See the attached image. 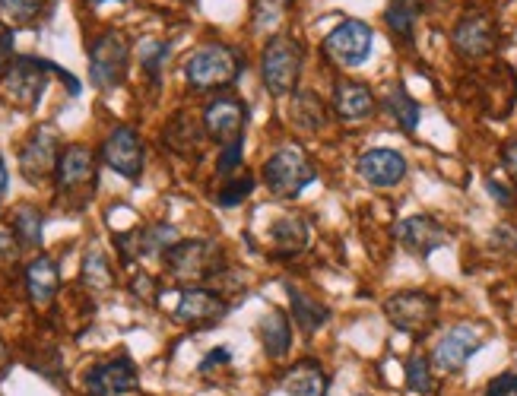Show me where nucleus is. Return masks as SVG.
<instances>
[{"label":"nucleus","mask_w":517,"mask_h":396,"mask_svg":"<svg viewBox=\"0 0 517 396\" xmlns=\"http://www.w3.org/2000/svg\"><path fill=\"white\" fill-rule=\"evenodd\" d=\"M372 45H375V32L362 20H346L324 39V54L337 67H359L372 58Z\"/></svg>","instance_id":"6"},{"label":"nucleus","mask_w":517,"mask_h":396,"mask_svg":"<svg viewBox=\"0 0 517 396\" xmlns=\"http://www.w3.org/2000/svg\"><path fill=\"white\" fill-rule=\"evenodd\" d=\"M13 29L7 23H0V77H7V70L13 67Z\"/></svg>","instance_id":"35"},{"label":"nucleus","mask_w":517,"mask_h":396,"mask_svg":"<svg viewBox=\"0 0 517 396\" xmlns=\"http://www.w3.org/2000/svg\"><path fill=\"white\" fill-rule=\"evenodd\" d=\"M318 172L315 165L308 162V156L299 146H283L264 162V184L270 187L273 197L280 200H292L299 197L308 184H315Z\"/></svg>","instance_id":"4"},{"label":"nucleus","mask_w":517,"mask_h":396,"mask_svg":"<svg viewBox=\"0 0 517 396\" xmlns=\"http://www.w3.org/2000/svg\"><path fill=\"white\" fill-rule=\"evenodd\" d=\"M261 339H264V349L270 358H283L289 352V343H292V324L289 317L273 308L264 320H261Z\"/></svg>","instance_id":"24"},{"label":"nucleus","mask_w":517,"mask_h":396,"mask_svg":"<svg viewBox=\"0 0 517 396\" xmlns=\"http://www.w3.org/2000/svg\"><path fill=\"white\" fill-rule=\"evenodd\" d=\"M242 156H245V140L238 143H229L219 149V162H216V172L223 178H235L238 172H242Z\"/></svg>","instance_id":"34"},{"label":"nucleus","mask_w":517,"mask_h":396,"mask_svg":"<svg viewBox=\"0 0 517 396\" xmlns=\"http://www.w3.org/2000/svg\"><path fill=\"white\" fill-rule=\"evenodd\" d=\"M7 181H10L7 165H4V159H0V197H4V191H7Z\"/></svg>","instance_id":"43"},{"label":"nucleus","mask_w":517,"mask_h":396,"mask_svg":"<svg viewBox=\"0 0 517 396\" xmlns=\"http://www.w3.org/2000/svg\"><path fill=\"white\" fill-rule=\"evenodd\" d=\"M292 118L299 121L305 130H318L324 124V105L315 99V92H302L292 105Z\"/></svg>","instance_id":"30"},{"label":"nucleus","mask_w":517,"mask_h":396,"mask_svg":"<svg viewBox=\"0 0 517 396\" xmlns=\"http://www.w3.org/2000/svg\"><path fill=\"white\" fill-rule=\"evenodd\" d=\"M45 0H0V23L7 26H29L39 20Z\"/></svg>","instance_id":"28"},{"label":"nucleus","mask_w":517,"mask_h":396,"mask_svg":"<svg viewBox=\"0 0 517 396\" xmlns=\"http://www.w3.org/2000/svg\"><path fill=\"white\" fill-rule=\"evenodd\" d=\"M137 295H143V298H153V279L146 276V273H137L134 276V286H131Z\"/></svg>","instance_id":"41"},{"label":"nucleus","mask_w":517,"mask_h":396,"mask_svg":"<svg viewBox=\"0 0 517 396\" xmlns=\"http://www.w3.org/2000/svg\"><path fill=\"white\" fill-rule=\"evenodd\" d=\"M226 181H229V184L216 194V203H219V206H226V210H232V206H238V203H242V200L254 191V178H251L248 172L235 175V178H226Z\"/></svg>","instance_id":"32"},{"label":"nucleus","mask_w":517,"mask_h":396,"mask_svg":"<svg viewBox=\"0 0 517 396\" xmlns=\"http://www.w3.org/2000/svg\"><path fill=\"white\" fill-rule=\"evenodd\" d=\"M359 175L372 187H397L406 178V159L397 149H368L359 156Z\"/></svg>","instance_id":"18"},{"label":"nucleus","mask_w":517,"mask_h":396,"mask_svg":"<svg viewBox=\"0 0 517 396\" xmlns=\"http://www.w3.org/2000/svg\"><path fill=\"white\" fill-rule=\"evenodd\" d=\"M384 20H387V26H391V32L397 35V39L410 42L416 20H419V0H391L387 10H384Z\"/></svg>","instance_id":"26"},{"label":"nucleus","mask_w":517,"mask_h":396,"mask_svg":"<svg viewBox=\"0 0 517 396\" xmlns=\"http://www.w3.org/2000/svg\"><path fill=\"white\" fill-rule=\"evenodd\" d=\"M226 314H229V301L219 292L200 289V286L184 289L178 298V308H175V320H181V324H188V327H213Z\"/></svg>","instance_id":"12"},{"label":"nucleus","mask_w":517,"mask_h":396,"mask_svg":"<svg viewBox=\"0 0 517 396\" xmlns=\"http://www.w3.org/2000/svg\"><path fill=\"white\" fill-rule=\"evenodd\" d=\"M454 48L460 58L467 61H479L486 58V54L495 51L498 45V29H495V20L489 13H467L464 20L454 26Z\"/></svg>","instance_id":"11"},{"label":"nucleus","mask_w":517,"mask_h":396,"mask_svg":"<svg viewBox=\"0 0 517 396\" xmlns=\"http://www.w3.org/2000/svg\"><path fill=\"white\" fill-rule=\"evenodd\" d=\"M165 58H169V45H165V42H146L140 48V64H143L146 77H150L153 83H159V73H162Z\"/></svg>","instance_id":"33"},{"label":"nucleus","mask_w":517,"mask_h":396,"mask_svg":"<svg viewBox=\"0 0 517 396\" xmlns=\"http://www.w3.org/2000/svg\"><path fill=\"white\" fill-rule=\"evenodd\" d=\"M232 362V352L226 349V346H219L216 352H210L207 358H203V362H200V374H207L213 365H229Z\"/></svg>","instance_id":"38"},{"label":"nucleus","mask_w":517,"mask_h":396,"mask_svg":"<svg viewBox=\"0 0 517 396\" xmlns=\"http://www.w3.org/2000/svg\"><path fill=\"white\" fill-rule=\"evenodd\" d=\"M92 7H99V4H124V0H89Z\"/></svg>","instance_id":"44"},{"label":"nucleus","mask_w":517,"mask_h":396,"mask_svg":"<svg viewBox=\"0 0 517 396\" xmlns=\"http://www.w3.org/2000/svg\"><path fill=\"white\" fill-rule=\"evenodd\" d=\"M394 235H397V241L403 244L406 251H413L419 257H429L432 251H438L441 244L448 241L445 225L435 222L432 216H410V219H403V222H397Z\"/></svg>","instance_id":"17"},{"label":"nucleus","mask_w":517,"mask_h":396,"mask_svg":"<svg viewBox=\"0 0 517 396\" xmlns=\"http://www.w3.org/2000/svg\"><path fill=\"white\" fill-rule=\"evenodd\" d=\"M406 387L413 393H432L435 390V377H432V365L426 355H413L406 362Z\"/></svg>","instance_id":"31"},{"label":"nucleus","mask_w":517,"mask_h":396,"mask_svg":"<svg viewBox=\"0 0 517 396\" xmlns=\"http://www.w3.org/2000/svg\"><path fill=\"white\" fill-rule=\"evenodd\" d=\"M54 178H58L61 194H77L86 187H96V156H92L89 146H67L58 168H54Z\"/></svg>","instance_id":"16"},{"label":"nucleus","mask_w":517,"mask_h":396,"mask_svg":"<svg viewBox=\"0 0 517 396\" xmlns=\"http://www.w3.org/2000/svg\"><path fill=\"white\" fill-rule=\"evenodd\" d=\"M486 191L495 197V203H502V206H511V203H514V194L508 191L505 184H498L495 178H489V181H486Z\"/></svg>","instance_id":"40"},{"label":"nucleus","mask_w":517,"mask_h":396,"mask_svg":"<svg viewBox=\"0 0 517 396\" xmlns=\"http://www.w3.org/2000/svg\"><path fill=\"white\" fill-rule=\"evenodd\" d=\"M127 61H131V48L121 32L108 29L96 42L89 45V80L99 89H115L124 83Z\"/></svg>","instance_id":"5"},{"label":"nucleus","mask_w":517,"mask_h":396,"mask_svg":"<svg viewBox=\"0 0 517 396\" xmlns=\"http://www.w3.org/2000/svg\"><path fill=\"white\" fill-rule=\"evenodd\" d=\"M83 282L89 289H108L115 282V276H112V267H108V257L99 251V248H92L89 254H86V260H83Z\"/></svg>","instance_id":"29"},{"label":"nucleus","mask_w":517,"mask_h":396,"mask_svg":"<svg viewBox=\"0 0 517 396\" xmlns=\"http://www.w3.org/2000/svg\"><path fill=\"white\" fill-rule=\"evenodd\" d=\"M334 111L343 121H365L375 111L372 89L356 80H340L334 86Z\"/></svg>","instance_id":"19"},{"label":"nucleus","mask_w":517,"mask_h":396,"mask_svg":"<svg viewBox=\"0 0 517 396\" xmlns=\"http://www.w3.org/2000/svg\"><path fill=\"white\" fill-rule=\"evenodd\" d=\"M384 314L400 333H426L438 317V301L429 292H397L384 301Z\"/></svg>","instance_id":"8"},{"label":"nucleus","mask_w":517,"mask_h":396,"mask_svg":"<svg viewBox=\"0 0 517 396\" xmlns=\"http://www.w3.org/2000/svg\"><path fill=\"white\" fill-rule=\"evenodd\" d=\"M61 286V273H58V263H54L48 254H39L29 267H26V289L29 298L35 305H48V301L58 295Z\"/></svg>","instance_id":"21"},{"label":"nucleus","mask_w":517,"mask_h":396,"mask_svg":"<svg viewBox=\"0 0 517 396\" xmlns=\"http://www.w3.org/2000/svg\"><path fill=\"white\" fill-rule=\"evenodd\" d=\"M242 77V54L229 45H203L184 64V80L197 92L232 86Z\"/></svg>","instance_id":"1"},{"label":"nucleus","mask_w":517,"mask_h":396,"mask_svg":"<svg viewBox=\"0 0 517 396\" xmlns=\"http://www.w3.org/2000/svg\"><path fill=\"white\" fill-rule=\"evenodd\" d=\"M48 73H61V67L51 64V61L29 58V54H23V58L13 61V67L7 70V77H4L7 96H10L16 105L32 108L35 102L42 99L45 83H48Z\"/></svg>","instance_id":"7"},{"label":"nucleus","mask_w":517,"mask_h":396,"mask_svg":"<svg viewBox=\"0 0 517 396\" xmlns=\"http://www.w3.org/2000/svg\"><path fill=\"white\" fill-rule=\"evenodd\" d=\"M58 159L61 153H58V134H54V127H35V134L29 137V143L20 153V168L26 181L32 184L45 181L54 168H58Z\"/></svg>","instance_id":"15"},{"label":"nucleus","mask_w":517,"mask_h":396,"mask_svg":"<svg viewBox=\"0 0 517 396\" xmlns=\"http://www.w3.org/2000/svg\"><path fill=\"white\" fill-rule=\"evenodd\" d=\"M479 346H483V333H479L476 327H470V324H457L438 339V346L432 352V362H435L438 371H445V374L460 371L476 355Z\"/></svg>","instance_id":"14"},{"label":"nucleus","mask_w":517,"mask_h":396,"mask_svg":"<svg viewBox=\"0 0 517 396\" xmlns=\"http://www.w3.org/2000/svg\"><path fill=\"white\" fill-rule=\"evenodd\" d=\"M384 108L391 111V118L406 130V134H413L416 124H419V105H416V99L410 96V92H406L403 86H394L384 96Z\"/></svg>","instance_id":"27"},{"label":"nucleus","mask_w":517,"mask_h":396,"mask_svg":"<svg viewBox=\"0 0 517 396\" xmlns=\"http://www.w3.org/2000/svg\"><path fill=\"white\" fill-rule=\"evenodd\" d=\"M4 362H7V349H4V339H0V368H4Z\"/></svg>","instance_id":"45"},{"label":"nucleus","mask_w":517,"mask_h":396,"mask_svg":"<svg viewBox=\"0 0 517 396\" xmlns=\"http://www.w3.org/2000/svg\"><path fill=\"white\" fill-rule=\"evenodd\" d=\"M137 387H140L137 365L127 355L89 368V374H86V393L89 396H124V393H134Z\"/></svg>","instance_id":"13"},{"label":"nucleus","mask_w":517,"mask_h":396,"mask_svg":"<svg viewBox=\"0 0 517 396\" xmlns=\"http://www.w3.org/2000/svg\"><path fill=\"white\" fill-rule=\"evenodd\" d=\"M20 251V241H16L13 229H0V263H7Z\"/></svg>","instance_id":"37"},{"label":"nucleus","mask_w":517,"mask_h":396,"mask_svg":"<svg viewBox=\"0 0 517 396\" xmlns=\"http://www.w3.org/2000/svg\"><path fill=\"white\" fill-rule=\"evenodd\" d=\"M330 387V377L327 371L305 358V362H295L286 374H283V390L289 396H327Z\"/></svg>","instance_id":"20"},{"label":"nucleus","mask_w":517,"mask_h":396,"mask_svg":"<svg viewBox=\"0 0 517 396\" xmlns=\"http://www.w3.org/2000/svg\"><path fill=\"white\" fill-rule=\"evenodd\" d=\"M165 270L181 282H207L223 270V248L216 241L197 238V241H175L169 251L162 254Z\"/></svg>","instance_id":"3"},{"label":"nucleus","mask_w":517,"mask_h":396,"mask_svg":"<svg viewBox=\"0 0 517 396\" xmlns=\"http://www.w3.org/2000/svg\"><path fill=\"white\" fill-rule=\"evenodd\" d=\"M305 67V48L292 35H273L261 54V77L273 96H289L299 86Z\"/></svg>","instance_id":"2"},{"label":"nucleus","mask_w":517,"mask_h":396,"mask_svg":"<svg viewBox=\"0 0 517 396\" xmlns=\"http://www.w3.org/2000/svg\"><path fill=\"white\" fill-rule=\"evenodd\" d=\"M270 241L276 248V257H295L302 254L308 244V225L295 216H286L270 225Z\"/></svg>","instance_id":"22"},{"label":"nucleus","mask_w":517,"mask_h":396,"mask_svg":"<svg viewBox=\"0 0 517 396\" xmlns=\"http://www.w3.org/2000/svg\"><path fill=\"white\" fill-rule=\"evenodd\" d=\"M10 229H13L16 241H20L23 248H39V244H42V229H45V216L35 210V206L23 203V206H16V210H13Z\"/></svg>","instance_id":"25"},{"label":"nucleus","mask_w":517,"mask_h":396,"mask_svg":"<svg viewBox=\"0 0 517 396\" xmlns=\"http://www.w3.org/2000/svg\"><path fill=\"white\" fill-rule=\"evenodd\" d=\"M492 241H495V244H505V248H514V251H517V229H508V225H505V229H498V232L492 235Z\"/></svg>","instance_id":"42"},{"label":"nucleus","mask_w":517,"mask_h":396,"mask_svg":"<svg viewBox=\"0 0 517 396\" xmlns=\"http://www.w3.org/2000/svg\"><path fill=\"white\" fill-rule=\"evenodd\" d=\"M486 396H517V374H498L486 387Z\"/></svg>","instance_id":"36"},{"label":"nucleus","mask_w":517,"mask_h":396,"mask_svg":"<svg viewBox=\"0 0 517 396\" xmlns=\"http://www.w3.org/2000/svg\"><path fill=\"white\" fill-rule=\"evenodd\" d=\"M102 159L121 178L137 181L143 175V143H140V134H137L134 127H127V124L115 127L112 134L105 137V143H102Z\"/></svg>","instance_id":"10"},{"label":"nucleus","mask_w":517,"mask_h":396,"mask_svg":"<svg viewBox=\"0 0 517 396\" xmlns=\"http://www.w3.org/2000/svg\"><path fill=\"white\" fill-rule=\"evenodd\" d=\"M286 289H289V305H292L295 324H299L305 333L321 330V327L327 324V320H330V308L321 305L318 298H311V295L299 292V289H292V286H286Z\"/></svg>","instance_id":"23"},{"label":"nucleus","mask_w":517,"mask_h":396,"mask_svg":"<svg viewBox=\"0 0 517 396\" xmlns=\"http://www.w3.org/2000/svg\"><path fill=\"white\" fill-rule=\"evenodd\" d=\"M245 124H248V108L232 96H219L203 108V130L219 146L245 140Z\"/></svg>","instance_id":"9"},{"label":"nucleus","mask_w":517,"mask_h":396,"mask_svg":"<svg viewBox=\"0 0 517 396\" xmlns=\"http://www.w3.org/2000/svg\"><path fill=\"white\" fill-rule=\"evenodd\" d=\"M502 165H505V172L517 181V140L502 146Z\"/></svg>","instance_id":"39"}]
</instances>
